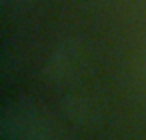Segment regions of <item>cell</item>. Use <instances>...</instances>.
<instances>
[{"label": "cell", "instance_id": "cell-1", "mask_svg": "<svg viewBox=\"0 0 146 140\" xmlns=\"http://www.w3.org/2000/svg\"><path fill=\"white\" fill-rule=\"evenodd\" d=\"M2 140H64V134L36 104L14 102L2 112Z\"/></svg>", "mask_w": 146, "mask_h": 140}]
</instances>
